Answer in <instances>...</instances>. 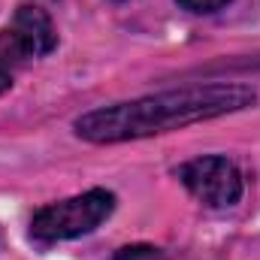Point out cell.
I'll use <instances>...</instances> for the list:
<instances>
[{
	"mask_svg": "<svg viewBox=\"0 0 260 260\" xmlns=\"http://www.w3.org/2000/svg\"><path fill=\"white\" fill-rule=\"evenodd\" d=\"M182 185L209 209H230L242 200V173L224 154H203L179 170Z\"/></svg>",
	"mask_w": 260,
	"mask_h": 260,
	"instance_id": "3957f363",
	"label": "cell"
},
{
	"mask_svg": "<svg viewBox=\"0 0 260 260\" xmlns=\"http://www.w3.org/2000/svg\"><path fill=\"white\" fill-rule=\"evenodd\" d=\"M112 212H115V194L106 188H91L79 197H67L37 209L30 218V236L43 245L79 239L85 233H94Z\"/></svg>",
	"mask_w": 260,
	"mask_h": 260,
	"instance_id": "7a4b0ae2",
	"label": "cell"
},
{
	"mask_svg": "<svg viewBox=\"0 0 260 260\" xmlns=\"http://www.w3.org/2000/svg\"><path fill=\"white\" fill-rule=\"evenodd\" d=\"M188 12H200V15H206V12H218V9H224L230 0H179Z\"/></svg>",
	"mask_w": 260,
	"mask_h": 260,
	"instance_id": "52a82bcc",
	"label": "cell"
},
{
	"mask_svg": "<svg viewBox=\"0 0 260 260\" xmlns=\"http://www.w3.org/2000/svg\"><path fill=\"white\" fill-rule=\"evenodd\" d=\"M24 61H27V58H24V52L18 49V43H15V37L9 34V27L0 30V94L12 88L15 70L24 64Z\"/></svg>",
	"mask_w": 260,
	"mask_h": 260,
	"instance_id": "5b68a950",
	"label": "cell"
},
{
	"mask_svg": "<svg viewBox=\"0 0 260 260\" xmlns=\"http://www.w3.org/2000/svg\"><path fill=\"white\" fill-rule=\"evenodd\" d=\"M9 34L15 37L18 49L24 52V58H43L58 46V30L49 18V12H43L40 6H18L9 24Z\"/></svg>",
	"mask_w": 260,
	"mask_h": 260,
	"instance_id": "277c9868",
	"label": "cell"
},
{
	"mask_svg": "<svg viewBox=\"0 0 260 260\" xmlns=\"http://www.w3.org/2000/svg\"><path fill=\"white\" fill-rule=\"evenodd\" d=\"M257 103V91L248 85H191L176 91H160L148 97H136L124 103L100 106L76 118V136L97 145L145 139L154 133L188 127L197 121L221 118L230 112H242Z\"/></svg>",
	"mask_w": 260,
	"mask_h": 260,
	"instance_id": "6da1fadb",
	"label": "cell"
},
{
	"mask_svg": "<svg viewBox=\"0 0 260 260\" xmlns=\"http://www.w3.org/2000/svg\"><path fill=\"white\" fill-rule=\"evenodd\" d=\"M112 260H167V254L154 245H145V242H136V245H124L118 248Z\"/></svg>",
	"mask_w": 260,
	"mask_h": 260,
	"instance_id": "8992f818",
	"label": "cell"
}]
</instances>
